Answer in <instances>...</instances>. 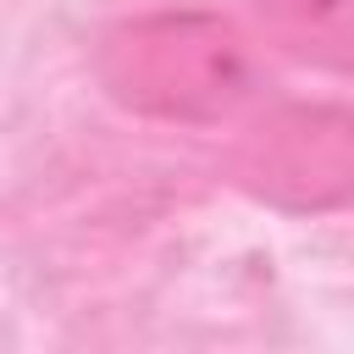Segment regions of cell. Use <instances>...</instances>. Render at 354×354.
Wrapping results in <instances>:
<instances>
[{"label": "cell", "instance_id": "cell-1", "mask_svg": "<svg viewBox=\"0 0 354 354\" xmlns=\"http://www.w3.org/2000/svg\"><path fill=\"white\" fill-rule=\"evenodd\" d=\"M94 72L116 105L149 122H221L254 88V61L238 28L194 6L116 22L94 50Z\"/></svg>", "mask_w": 354, "mask_h": 354}, {"label": "cell", "instance_id": "cell-2", "mask_svg": "<svg viewBox=\"0 0 354 354\" xmlns=\"http://www.w3.org/2000/svg\"><path fill=\"white\" fill-rule=\"evenodd\" d=\"M232 171L277 210H337L354 188V122L343 105H277L238 138Z\"/></svg>", "mask_w": 354, "mask_h": 354}, {"label": "cell", "instance_id": "cell-3", "mask_svg": "<svg viewBox=\"0 0 354 354\" xmlns=\"http://www.w3.org/2000/svg\"><path fill=\"white\" fill-rule=\"evenodd\" d=\"M254 17L304 66L343 72L354 55V0H254Z\"/></svg>", "mask_w": 354, "mask_h": 354}]
</instances>
